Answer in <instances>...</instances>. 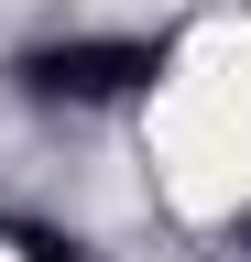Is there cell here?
I'll return each instance as SVG.
<instances>
[{
    "label": "cell",
    "mask_w": 251,
    "mask_h": 262,
    "mask_svg": "<svg viewBox=\"0 0 251 262\" xmlns=\"http://www.w3.org/2000/svg\"><path fill=\"white\" fill-rule=\"evenodd\" d=\"M164 66H175L164 33H55V44L11 55V88L33 110H131L164 88Z\"/></svg>",
    "instance_id": "cell-1"
},
{
    "label": "cell",
    "mask_w": 251,
    "mask_h": 262,
    "mask_svg": "<svg viewBox=\"0 0 251 262\" xmlns=\"http://www.w3.org/2000/svg\"><path fill=\"white\" fill-rule=\"evenodd\" d=\"M230 251H251V208H240V219H230Z\"/></svg>",
    "instance_id": "cell-3"
},
{
    "label": "cell",
    "mask_w": 251,
    "mask_h": 262,
    "mask_svg": "<svg viewBox=\"0 0 251 262\" xmlns=\"http://www.w3.org/2000/svg\"><path fill=\"white\" fill-rule=\"evenodd\" d=\"M0 262H87V241H77V229H44V219H22Z\"/></svg>",
    "instance_id": "cell-2"
}]
</instances>
